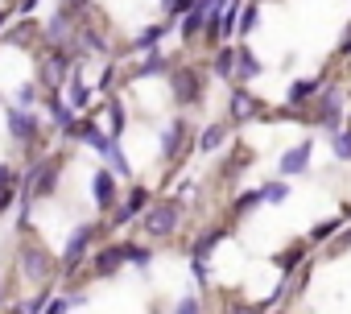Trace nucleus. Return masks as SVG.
Masks as SVG:
<instances>
[{"label": "nucleus", "instance_id": "39448f33", "mask_svg": "<svg viewBox=\"0 0 351 314\" xmlns=\"http://www.w3.org/2000/svg\"><path fill=\"white\" fill-rule=\"evenodd\" d=\"M104 232H108V228H104V219H95V224H79V228L71 232L66 248H62V261H58V269H62L66 277H75V273H79V265L91 256V248H95V240H99Z\"/></svg>", "mask_w": 351, "mask_h": 314}, {"label": "nucleus", "instance_id": "e433bc0d", "mask_svg": "<svg viewBox=\"0 0 351 314\" xmlns=\"http://www.w3.org/2000/svg\"><path fill=\"white\" fill-rule=\"evenodd\" d=\"M9 314H25V310H21V306H13V310H9Z\"/></svg>", "mask_w": 351, "mask_h": 314}, {"label": "nucleus", "instance_id": "4be33fe9", "mask_svg": "<svg viewBox=\"0 0 351 314\" xmlns=\"http://www.w3.org/2000/svg\"><path fill=\"white\" fill-rule=\"evenodd\" d=\"M169 29H173V21H161V25H149V29H141V34L132 38V50H136V54H145V50H157V42H161Z\"/></svg>", "mask_w": 351, "mask_h": 314}, {"label": "nucleus", "instance_id": "7c9ffc66", "mask_svg": "<svg viewBox=\"0 0 351 314\" xmlns=\"http://www.w3.org/2000/svg\"><path fill=\"white\" fill-rule=\"evenodd\" d=\"M339 228H343V219H322V224H318V228L310 232V240H306V244H322V240H330V236H335Z\"/></svg>", "mask_w": 351, "mask_h": 314}, {"label": "nucleus", "instance_id": "473e14b6", "mask_svg": "<svg viewBox=\"0 0 351 314\" xmlns=\"http://www.w3.org/2000/svg\"><path fill=\"white\" fill-rule=\"evenodd\" d=\"M223 314H265V306H261V302H240V298H232V306H228Z\"/></svg>", "mask_w": 351, "mask_h": 314}, {"label": "nucleus", "instance_id": "b1692460", "mask_svg": "<svg viewBox=\"0 0 351 314\" xmlns=\"http://www.w3.org/2000/svg\"><path fill=\"white\" fill-rule=\"evenodd\" d=\"M104 162H108V170H112L116 178H132V166H128V157H124L120 141H112V149L104 153Z\"/></svg>", "mask_w": 351, "mask_h": 314}, {"label": "nucleus", "instance_id": "412c9836", "mask_svg": "<svg viewBox=\"0 0 351 314\" xmlns=\"http://www.w3.org/2000/svg\"><path fill=\"white\" fill-rule=\"evenodd\" d=\"M306 248H310L306 240H293V244H285V248L277 252V269H281L285 277H293V269H298V265L306 261Z\"/></svg>", "mask_w": 351, "mask_h": 314}, {"label": "nucleus", "instance_id": "2eb2a0df", "mask_svg": "<svg viewBox=\"0 0 351 314\" xmlns=\"http://www.w3.org/2000/svg\"><path fill=\"white\" fill-rule=\"evenodd\" d=\"M232 236V228L223 224V228H203L199 236H195V244H191V261H211V248L219 244V240H228Z\"/></svg>", "mask_w": 351, "mask_h": 314}, {"label": "nucleus", "instance_id": "1a4fd4ad", "mask_svg": "<svg viewBox=\"0 0 351 314\" xmlns=\"http://www.w3.org/2000/svg\"><path fill=\"white\" fill-rule=\"evenodd\" d=\"M149 199H153V195H149V186H128V195H124V199L112 207V215L104 219V228H112V232H116V228H128V224L149 207Z\"/></svg>", "mask_w": 351, "mask_h": 314}, {"label": "nucleus", "instance_id": "c756f323", "mask_svg": "<svg viewBox=\"0 0 351 314\" xmlns=\"http://www.w3.org/2000/svg\"><path fill=\"white\" fill-rule=\"evenodd\" d=\"M38 99H42V87H38V83H21V87H17V108H29V112H34Z\"/></svg>", "mask_w": 351, "mask_h": 314}, {"label": "nucleus", "instance_id": "f3484780", "mask_svg": "<svg viewBox=\"0 0 351 314\" xmlns=\"http://www.w3.org/2000/svg\"><path fill=\"white\" fill-rule=\"evenodd\" d=\"M248 166H252V149H248V145H236V149L228 153V162L219 166V182H236Z\"/></svg>", "mask_w": 351, "mask_h": 314}, {"label": "nucleus", "instance_id": "58836bf2", "mask_svg": "<svg viewBox=\"0 0 351 314\" xmlns=\"http://www.w3.org/2000/svg\"><path fill=\"white\" fill-rule=\"evenodd\" d=\"M347 128H351V112H347Z\"/></svg>", "mask_w": 351, "mask_h": 314}, {"label": "nucleus", "instance_id": "423d86ee", "mask_svg": "<svg viewBox=\"0 0 351 314\" xmlns=\"http://www.w3.org/2000/svg\"><path fill=\"white\" fill-rule=\"evenodd\" d=\"M17 265H21V273H25V281H34V285H50L54 281V273H58V261L50 256V248L46 244H38V240H25L21 248H17Z\"/></svg>", "mask_w": 351, "mask_h": 314}, {"label": "nucleus", "instance_id": "4c0bfd02", "mask_svg": "<svg viewBox=\"0 0 351 314\" xmlns=\"http://www.w3.org/2000/svg\"><path fill=\"white\" fill-rule=\"evenodd\" d=\"M0 306H5V285H0Z\"/></svg>", "mask_w": 351, "mask_h": 314}, {"label": "nucleus", "instance_id": "a878e982", "mask_svg": "<svg viewBox=\"0 0 351 314\" xmlns=\"http://www.w3.org/2000/svg\"><path fill=\"white\" fill-rule=\"evenodd\" d=\"M124 265L149 269V265H153V252H149V244H132V240H124Z\"/></svg>", "mask_w": 351, "mask_h": 314}, {"label": "nucleus", "instance_id": "cd10ccee", "mask_svg": "<svg viewBox=\"0 0 351 314\" xmlns=\"http://www.w3.org/2000/svg\"><path fill=\"white\" fill-rule=\"evenodd\" d=\"M330 153L339 157V162H351V128L347 124L339 132H330Z\"/></svg>", "mask_w": 351, "mask_h": 314}, {"label": "nucleus", "instance_id": "72a5a7b5", "mask_svg": "<svg viewBox=\"0 0 351 314\" xmlns=\"http://www.w3.org/2000/svg\"><path fill=\"white\" fill-rule=\"evenodd\" d=\"M173 314H203V302H199V298L191 293V298H182L178 306H173Z\"/></svg>", "mask_w": 351, "mask_h": 314}, {"label": "nucleus", "instance_id": "7ed1b4c3", "mask_svg": "<svg viewBox=\"0 0 351 314\" xmlns=\"http://www.w3.org/2000/svg\"><path fill=\"white\" fill-rule=\"evenodd\" d=\"M5 124H9V136L25 149V153H34V157H42L38 149L46 145V132H54L50 124H42L38 120V112H29V108H5Z\"/></svg>", "mask_w": 351, "mask_h": 314}, {"label": "nucleus", "instance_id": "aec40b11", "mask_svg": "<svg viewBox=\"0 0 351 314\" xmlns=\"http://www.w3.org/2000/svg\"><path fill=\"white\" fill-rule=\"evenodd\" d=\"M211 71L223 79V83H232L236 79V46L232 42H223V46H215V58H211Z\"/></svg>", "mask_w": 351, "mask_h": 314}, {"label": "nucleus", "instance_id": "0eeeda50", "mask_svg": "<svg viewBox=\"0 0 351 314\" xmlns=\"http://www.w3.org/2000/svg\"><path fill=\"white\" fill-rule=\"evenodd\" d=\"M191 149H195V124H191L186 116L169 120V124L161 128V162H165V166H178Z\"/></svg>", "mask_w": 351, "mask_h": 314}, {"label": "nucleus", "instance_id": "393cba45", "mask_svg": "<svg viewBox=\"0 0 351 314\" xmlns=\"http://www.w3.org/2000/svg\"><path fill=\"white\" fill-rule=\"evenodd\" d=\"M34 38H42V25H38V21H21L17 29L5 34V42H13V46H29Z\"/></svg>", "mask_w": 351, "mask_h": 314}, {"label": "nucleus", "instance_id": "dca6fc26", "mask_svg": "<svg viewBox=\"0 0 351 314\" xmlns=\"http://www.w3.org/2000/svg\"><path fill=\"white\" fill-rule=\"evenodd\" d=\"M310 153H314V145H310V141H302V145L285 149V157H281V174H285V178L306 174V170H310Z\"/></svg>", "mask_w": 351, "mask_h": 314}, {"label": "nucleus", "instance_id": "bb28decb", "mask_svg": "<svg viewBox=\"0 0 351 314\" xmlns=\"http://www.w3.org/2000/svg\"><path fill=\"white\" fill-rule=\"evenodd\" d=\"M256 195H261V203L281 207V203L289 199V186H285V182H265V186H256Z\"/></svg>", "mask_w": 351, "mask_h": 314}, {"label": "nucleus", "instance_id": "a211bd4d", "mask_svg": "<svg viewBox=\"0 0 351 314\" xmlns=\"http://www.w3.org/2000/svg\"><path fill=\"white\" fill-rule=\"evenodd\" d=\"M261 71H265V67L256 62V54H252L248 46H236V79H232V87H248Z\"/></svg>", "mask_w": 351, "mask_h": 314}, {"label": "nucleus", "instance_id": "20e7f679", "mask_svg": "<svg viewBox=\"0 0 351 314\" xmlns=\"http://www.w3.org/2000/svg\"><path fill=\"white\" fill-rule=\"evenodd\" d=\"M203 87H207V71L199 62H173L169 67V91L178 108H195L203 104Z\"/></svg>", "mask_w": 351, "mask_h": 314}, {"label": "nucleus", "instance_id": "2f4dec72", "mask_svg": "<svg viewBox=\"0 0 351 314\" xmlns=\"http://www.w3.org/2000/svg\"><path fill=\"white\" fill-rule=\"evenodd\" d=\"M17 186H21V174H17V166L0 162V195H5V191H17Z\"/></svg>", "mask_w": 351, "mask_h": 314}, {"label": "nucleus", "instance_id": "4468645a", "mask_svg": "<svg viewBox=\"0 0 351 314\" xmlns=\"http://www.w3.org/2000/svg\"><path fill=\"white\" fill-rule=\"evenodd\" d=\"M232 128H236V124H228V120L207 124V128L195 136V149H199V153H215V149H223V145L232 141Z\"/></svg>", "mask_w": 351, "mask_h": 314}, {"label": "nucleus", "instance_id": "c9c22d12", "mask_svg": "<svg viewBox=\"0 0 351 314\" xmlns=\"http://www.w3.org/2000/svg\"><path fill=\"white\" fill-rule=\"evenodd\" d=\"M339 54H343V58H351V29H347V38H343V46H339Z\"/></svg>", "mask_w": 351, "mask_h": 314}, {"label": "nucleus", "instance_id": "f8f14e48", "mask_svg": "<svg viewBox=\"0 0 351 314\" xmlns=\"http://www.w3.org/2000/svg\"><path fill=\"white\" fill-rule=\"evenodd\" d=\"M169 67H173V58L169 54H161V50H145L132 67H128V79H149V75H169Z\"/></svg>", "mask_w": 351, "mask_h": 314}, {"label": "nucleus", "instance_id": "9d476101", "mask_svg": "<svg viewBox=\"0 0 351 314\" xmlns=\"http://www.w3.org/2000/svg\"><path fill=\"white\" fill-rule=\"evenodd\" d=\"M124 269V244H99L91 248V277H112Z\"/></svg>", "mask_w": 351, "mask_h": 314}, {"label": "nucleus", "instance_id": "9b49d317", "mask_svg": "<svg viewBox=\"0 0 351 314\" xmlns=\"http://www.w3.org/2000/svg\"><path fill=\"white\" fill-rule=\"evenodd\" d=\"M91 199H95V207H99L104 215H112V207L120 203V191H116V174H112V170H95V178H91Z\"/></svg>", "mask_w": 351, "mask_h": 314}, {"label": "nucleus", "instance_id": "c85d7f7f", "mask_svg": "<svg viewBox=\"0 0 351 314\" xmlns=\"http://www.w3.org/2000/svg\"><path fill=\"white\" fill-rule=\"evenodd\" d=\"M252 207H261V195H256V191H244V195H236V199H232V219H244Z\"/></svg>", "mask_w": 351, "mask_h": 314}, {"label": "nucleus", "instance_id": "5701e85b", "mask_svg": "<svg viewBox=\"0 0 351 314\" xmlns=\"http://www.w3.org/2000/svg\"><path fill=\"white\" fill-rule=\"evenodd\" d=\"M256 21H261V0H244V9H240V17H236V34L248 38V34L256 29Z\"/></svg>", "mask_w": 351, "mask_h": 314}, {"label": "nucleus", "instance_id": "ddd939ff", "mask_svg": "<svg viewBox=\"0 0 351 314\" xmlns=\"http://www.w3.org/2000/svg\"><path fill=\"white\" fill-rule=\"evenodd\" d=\"M95 124H99V128H104L112 141H120V136H124V128H128V112H124V104H120L116 95H108V104H104V116H99Z\"/></svg>", "mask_w": 351, "mask_h": 314}, {"label": "nucleus", "instance_id": "f704fd0d", "mask_svg": "<svg viewBox=\"0 0 351 314\" xmlns=\"http://www.w3.org/2000/svg\"><path fill=\"white\" fill-rule=\"evenodd\" d=\"M191 269H195V277H199V285H207V277H211V273H207V261H191Z\"/></svg>", "mask_w": 351, "mask_h": 314}, {"label": "nucleus", "instance_id": "6ab92c4d", "mask_svg": "<svg viewBox=\"0 0 351 314\" xmlns=\"http://www.w3.org/2000/svg\"><path fill=\"white\" fill-rule=\"evenodd\" d=\"M318 91H322V79H298V83L289 87V108L306 116V108L314 104V95H318Z\"/></svg>", "mask_w": 351, "mask_h": 314}, {"label": "nucleus", "instance_id": "f03ea898", "mask_svg": "<svg viewBox=\"0 0 351 314\" xmlns=\"http://www.w3.org/2000/svg\"><path fill=\"white\" fill-rule=\"evenodd\" d=\"M306 116H310V124L322 128L326 136L339 132V128L347 124V91H343V87H322V91L314 95V104L306 108Z\"/></svg>", "mask_w": 351, "mask_h": 314}, {"label": "nucleus", "instance_id": "f257e3e1", "mask_svg": "<svg viewBox=\"0 0 351 314\" xmlns=\"http://www.w3.org/2000/svg\"><path fill=\"white\" fill-rule=\"evenodd\" d=\"M182 219H186V203L173 199V195L149 199V207L136 215V224H141V232L149 240H173V236H178V228H182Z\"/></svg>", "mask_w": 351, "mask_h": 314}, {"label": "nucleus", "instance_id": "6e6552de", "mask_svg": "<svg viewBox=\"0 0 351 314\" xmlns=\"http://www.w3.org/2000/svg\"><path fill=\"white\" fill-rule=\"evenodd\" d=\"M252 120H273V108L261 104L248 87L228 91V124H252Z\"/></svg>", "mask_w": 351, "mask_h": 314}]
</instances>
